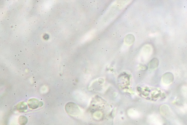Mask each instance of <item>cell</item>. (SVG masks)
<instances>
[{
	"label": "cell",
	"mask_w": 187,
	"mask_h": 125,
	"mask_svg": "<svg viewBox=\"0 0 187 125\" xmlns=\"http://www.w3.org/2000/svg\"><path fill=\"white\" fill-rule=\"evenodd\" d=\"M174 79L173 75L172 73H166L163 76V81L166 84H170L173 82Z\"/></svg>",
	"instance_id": "obj_1"
}]
</instances>
